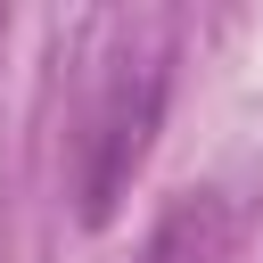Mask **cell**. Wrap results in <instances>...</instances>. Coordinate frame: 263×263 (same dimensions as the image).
<instances>
[{
	"mask_svg": "<svg viewBox=\"0 0 263 263\" xmlns=\"http://www.w3.org/2000/svg\"><path fill=\"white\" fill-rule=\"evenodd\" d=\"M140 263H230V214H222V197H205V189L197 197H173L156 214Z\"/></svg>",
	"mask_w": 263,
	"mask_h": 263,
	"instance_id": "7a4b0ae2",
	"label": "cell"
},
{
	"mask_svg": "<svg viewBox=\"0 0 263 263\" xmlns=\"http://www.w3.org/2000/svg\"><path fill=\"white\" fill-rule=\"evenodd\" d=\"M156 115H164V74L156 66H123L99 107H90V132H82V156H74V205L82 222H115L132 173L148 164V140H156Z\"/></svg>",
	"mask_w": 263,
	"mask_h": 263,
	"instance_id": "6da1fadb",
	"label": "cell"
}]
</instances>
